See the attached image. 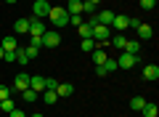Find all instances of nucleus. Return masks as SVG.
Masks as SVG:
<instances>
[{
	"instance_id": "nucleus-7",
	"label": "nucleus",
	"mask_w": 159,
	"mask_h": 117,
	"mask_svg": "<svg viewBox=\"0 0 159 117\" xmlns=\"http://www.w3.org/2000/svg\"><path fill=\"white\" fill-rule=\"evenodd\" d=\"M27 88H29V75L27 72H19L16 77H13V90L21 93V90H27Z\"/></svg>"
},
{
	"instance_id": "nucleus-24",
	"label": "nucleus",
	"mask_w": 159,
	"mask_h": 117,
	"mask_svg": "<svg viewBox=\"0 0 159 117\" xmlns=\"http://www.w3.org/2000/svg\"><path fill=\"white\" fill-rule=\"evenodd\" d=\"M21 96H24V101H27V104H32V101H37V90H32V88H27V90H21Z\"/></svg>"
},
{
	"instance_id": "nucleus-3",
	"label": "nucleus",
	"mask_w": 159,
	"mask_h": 117,
	"mask_svg": "<svg viewBox=\"0 0 159 117\" xmlns=\"http://www.w3.org/2000/svg\"><path fill=\"white\" fill-rule=\"evenodd\" d=\"M109 35H111V29H109V27H103V24H96L90 37L96 40V45H106V43H109Z\"/></svg>"
},
{
	"instance_id": "nucleus-1",
	"label": "nucleus",
	"mask_w": 159,
	"mask_h": 117,
	"mask_svg": "<svg viewBox=\"0 0 159 117\" xmlns=\"http://www.w3.org/2000/svg\"><path fill=\"white\" fill-rule=\"evenodd\" d=\"M48 19H51L53 27H69V13H66V8L51 6V11H48Z\"/></svg>"
},
{
	"instance_id": "nucleus-13",
	"label": "nucleus",
	"mask_w": 159,
	"mask_h": 117,
	"mask_svg": "<svg viewBox=\"0 0 159 117\" xmlns=\"http://www.w3.org/2000/svg\"><path fill=\"white\" fill-rule=\"evenodd\" d=\"M143 77L146 80H159V67L157 64H146L143 67Z\"/></svg>"
},
{
	"instance_id": "nucleus-12",
	"label": "nucleus",
	"mask_w": 159,
	"mask_h": 117,
	"mask_svg": "<svg viewBox=\"0 0 159 117\" xmlns=\"http://www.w3.org/2000/svg\"><path fill=\"white\" fill-rule=\"evenodd\" d=\"M53 90L58 93V99H64V96H72V93H74V85H72V83H58Z\"/></svg>"
},
{
	"instance_id": "nucleus-14",
	"label": "nucleus",
	"mask_w": 159,
	"mask_h": 117,
	"mask_svg": "<svg viewBox=\"0 0 159 117\" xmlns=\"http://www.w3.org/2000/svg\"><path fill=\"white\" fill-rule=\"evenodd\" d=\"M66 13H69V16H82V0H69Z\"/></svg>"
},
{
	"instance_id": "nucleus-28",
	"label": "nucleus",
	"mask_w": 159,
	"mask_h": 117,
	"mask_svg": "<svg viewBox=\"0 0 159 117\" xmlns=\"http://www.w3.org/2000/svg\"><path fill=\"white\" fill-rule=\"evenodd\" d=\"M24 53H27V59H29V61H32V59H37L40 48H34V45H27V48H24Z\"/></svg>"
},
{
	"instance_id": "nucleus-26",
	"label": "nucleus",
	"mask_w": 159,
	"mask_h": 117,
	"mask_svg": "<svg viewBox=\"0 0 159 117\" xmlns=\"http://www.w3.org/2000/svg\"><path fill=\"white\" fill-rule=\"evenodd\" d=\"M80 35H82V40H85V37H90V35H93V27H90V24H88V22H82V24H80Z\"/></svg>"
},
{
	"instance_id": "nucleus-10",
	"label": "nucleus",
	"mask_w": 159,
	"mask_h": 117,
	"mask_svg": "<svg viewBox=\"0 0 159 117\" xmlns=\"http://www.w3.org/2000/svg\"><path fill=\"white\" fill-rule=\"evenodd\" d=\"M96 22H98V24H103V27H111L114 13H111V11H96Z\"/></svg>"
},
{
	"instance_id": "nucleus-4",
	"label": "nucleus",
	"mask_w": 159,
	"mask_h": 117,
	"mask_svg": "<svg viewBox=\"0 0 159 117\" xmlns=\"http://www.w3.org/2000/svg\"><path fill=\"white\" fill-rule=\"evenodd\" d=\"M61 45V35L56 29H45L43 32V48H58Z\"/></svg>"
},
{
	"instance_id": "nucleus-27",
	"label": "nucleus",
	"mask_w": 159,
	"mask_h": 117,
	"mask_svg": "<svg viewBox=\"0 0 159 117\" xmlns=\"http://www.w3.org/2000/svg\"><path fill=\"white\" fill-rule=\"evenodd\" d=\"M109 40H111V45H114V48H119V51L125 48V43H127V37H122V35H117V37H109Z\"/></svg>"
},
{
	"instance_id": "nucleus-17",
	"label": "nucleus",
	"mask_w": 159,
	"mask_h": 117,
	"mask_svg": "<svg viewBox=\"0 0 159 117\" xmlns=\"http://www.w3.org/2000/svg\"><path fill=\"white\" fill-rule=\"evenodd\" d=\"M106 59H109V56H106V53H103V51H101V48H96V51H93V53H90V61H93V64H96V67H101V64H103V61H106Z\"/></svg>"
},
{
	"instance_id": "nucleus-23",
	"label": "nucleus",
	"mask_w": 159,
	"mask_h": 117,
	"mask_svg": "<svg viewBox=\"0 0 159 117\" xmlns=\"http://www.w3.org/2000/svg\"><path fill=\"white\" fill-rule=\"evenodd\" d=\"M122 51H127V53H138V51H141V40H127Z\"/></svg>"
},
{
	"instance_id": "nucleus-5",
	"label": "nucleus",
	"mask_w": 159,
	"mask_h": 117,
	"mask_svg": "<svg viewBox=\"0 0 159 117\" xmlns=\"http://www.w3.org/2000/svg\"><path fill=\"white\" fill-rule=\"evenodd\" d=\"M48 11H51V3H48V0H34V3H32V13H34V19H45Z\"/></svg>"
},
{
	"instance_id": "nucleus-2",
	"label": "nucleus",
	"mask_w": 159,
	"mask_h": 117,
	"mask_svg": "<svg viewBox=\"0 0 159 117\" xmlns=\"http://www.w3.org/2000/svg\"><path fill=\"white\" fill-rule=\"evenodd\" d=\"M138 64V53H127V51H122V53L117 56V67L119 69H133Z\"/></svg>"
},
{
	"instance_id": "nucleus-31",
	"label": "nucleus",
	"mask_w": 159,
	"mask_h": 117,
	"mask_svg": "<svg viewBox=\"0 0 159 117\" xmlns=\"http://www.w3.org/2000/svg\"><path fill=\"white\" fill-rule=\"evenodd\" d=\"M6 99H11V88L8 85H0V101H6Z\"/></svg>"
},
{
	"instance_id": "nucleus-29",
	"label": "nucleus",
	"mask_w": 159,
	"mask_h": 117,
	"mask_svg": "<svg viewBox=\"0 0 159 117\" xmlns=\"http://www.w3.org/2000/svg\"><path fill=\"white\" fill-rule=\"evenodd\" d=\"M16 61H19V64H24V67L29 64V59H27V53H24V48H19V51H16Z\"/></svg>"
},
{
	"instance_id": "nucleus-18",
	"label": "nucleus",
	"mask_w": 159,
	"mask_h": 117,
	"mask_svg": "<svg viewBox=\"0 0 159 117\" xmlns=\"http://www.w3.org/2000/svg\"><path fill=\"white\" fill-rule=\"evenodd\" d=\"M0 48H3V51H19V43H16V37H3Z\"/></svg>"
},
{
	"instance_id": "nucleus-20",
	"label": "nucleus",
	"mask_w": 159,
	"mask_h": 117,
	"mask_svg": "<svg viewBox=\"0 0 159 117\" xmlns=\"http://www.w3.org/2000/svg\"><path fill=\"white\" fill-rule=\"evenodd\" d=\"M80 48L85 51V53H93V51H96L98 45H96V40H93V37H85L82 43H80Z\"/></svg>"
},
{
	"instance_id": "nucleus-16",
	"label": "nucleus",
	"mask_w": 159,
	"mask_h": 117,
	"mask_svg": "<svg viewBox=\"0 0 159 117\" xmlns=\"http://www.w3.org/2000/svg\"><path fill=\"white\" fill-rule=\"evenodd\" d=\"M141 112H143V117H159V109H157V104H154V101H146Z\"/></svg>"
},
{
	"instance_id": "nucleus-22",
	"label": "nucleus",
	"mask_w": 159,
	"mask_h": 117,
	"mask_svg": "<svg viewBox=\"0 0 159 117\" xmlns=\"http://www.w3.org/2000/svg\"><path fill=\"white\" fill-rule=\"evenodd\" d=\"M43 101H45V104H56L58 93H56V90H51V88H45V90H43Z\"/></svg>"
},
{
	"instance_id": "nucleus-36",
	"label": "nucleus",
	"mask_w": 159,
	"mask_h": 117,
	"mask_svg": "<svg viewBox=\"0 0 159 117\" xmlns=\"http://www.w3.org/2000/svg\"><path fill=\"white\" fill-rule=\"evenodd\" d=\"M138 24H141V19H138V16H130V27H133V29H135V27H138Z\"/></svg>"
},
{
	"instance_id": "nucleus-37",
	"label": "nucleus",
	"mask_w": 159,
	"mask_h": 117,
	"mask_svg": "<svg viewBox=\"0 0 159 117\" xmlns=\"http://www.w3.org/2000/svg\"><path fill=\"white\" fill-rule=\"evenodd\" d=\"M29 117H43V115H40V112H34V115H29Z\"/></svg>"
},
{
	"instance_id": "nucleus-34",
	"label": "nucleus",
	"mask_w": 159,
	"mask_h": 117,
	"mask_svg": "<svg viewBox=\"0 0 159 117\" xmlns=\"http://www.w3.org/2000/svg\"><path fill=\"white\" fill-rule=\"evenodd\" d=\"M82 22H85V16H69V24H74V27H80Z\"/></svg>"
},
{
	"instance_id": "nucleus-32",
	"label": "nucleus",
	"mask_w": 159,
	"mask_h": 117,
	"mask_svg": "<svg viewBox=\"0 0 159 117\" xmlns=\"http://www.w3.org/2000/svg\"><path fill=\"white\" fill-rule=\"evenodd\" d=\"M154 6H157V0H141V8H143V11H151Z\"/></svg>"
},
{
	"instance_id": "nucleus-38",
	"label": "nucleus",
	"mask_w": 159,
	"mask_h": 117,
	"mask_svg": "<svg viewBox=\"0 0 159 117\" xmlns=\"http://www.w3.org/2000/svg\"><path fill=\"white\" fill-rule=\"evenodd\" d=\"M6 3H8V6H13V3H16V0H6Z\"/></svg>"
},
{
	"instance_id": "nucleus-39",
	"label": "nucleus",
	"mask_w": 159,
	"mask_h": 117,
	"mask_svg": "<svg viewBox=\"0 0 159 117\" xmlns=\"http://www.w3.org/2000/svg\"><path fill=\"white\" fill-rule=\"evenodd\" d=\"M90 3H96V6H98V3H101V0H90Z\"/></svg>"
},
{
	"instance_id": "nucleus-8",
	"label": "nucleus",
	"mask_w": 159,
	"mask_h": 117,
	"mask_svg": "<svg viewBox=\"0 0 159 117\" xmlns=\"http://www.w3.org/2000/svg\"><path fill=\"white\" fill-rule=\"evenodd\" d=\"M29 88H32V90H37V93H43V90L48 88V77H40V75L29 77Z\"/></svg>"
},
{
	"instance_id": "nucleus-11",
	"label": "nucleus",
	"mask_w": 159,
	"mask_h": 117,
	"mask_svg": "<svg viewBox=\"0 0 159 117\" xmlns=\"http://www.w3.org/2000/svg\"><path fill=\"white\" fill-rule=\"evenodd\" d=\"M13 29H16V35H29V19L27 16L16 19V22H13Z\"/></svg>"
},
{
	"instance_id": "nucleus-35",
	"label": "nucleus",
	"mask_w": 159,
	"mask_h": 117,
	"mask_svg": "<svg viewBox=\"0 0 159 117\" xmlns=\"http://www.w3.org/2000/svg\"><path fill=\"white\" fill-rule=\"evenodd\" d=\"M8 117H27V115H24V112H21V109H19V106H13V109H11V112H8Z\"/></svg>"
},
{
	"instance_id": "nucleus-6",
	"label": "nucleus",
	"mask_w": 159,
	"mask_h": 117,
	"mask_svg": "<svg viewBox=\"0 0 159 117\" xmlns=\"http://www.w3.org/2000/svg\"><path fill=\"white\" fill-rule=\"evenodd\" d=\"M43 32H45L43 19H29V37H43Z\"/></svg>"
},
{
	"instance_id": "nucleus-33",
	"label": "nucleus",
	"mask_w": 159,
	"mask_h": 117,
	"mask_svg": "<svg viewBox=\"0 0 159 117\" xmlns=\"http://www.w3.org/2000/svg\"><path fill=\"white\" fill-rule=\"evenodd\" d=\"M13 106H16V104H13L11 99H6V101H3V109H0V112H6V115H8V112H11Z\"/></svg>"
},
{
	"instance_id": "nucleus-9",
	"label": "nucleus",
	"mask_w": 159,
	"mask_h": 117,
	"mask_svg": "<svg viewBox=\"0 0 159 117\" xmlns=\"http://www.w3.org/2000/svg\"><path fill=\"white\" fill-rule=\"evenodd\" d=\"M111 27L117 29V32L127 29V27H130V16H119V13H114V22H111Z\"/></svg>"
},
{
	"instance_id": "nucleus-21",
	"label": "nucleus",
	"mask_w": 159,
	"mask_h": 117,
	"mask_svg": "<svg viewBox=\"0 0 159 117\" xmlns=\"http://www.w3.org/2000/svg\"><path fill=\"white\" fill-rule=\"evenodd\" d=\"M101 67H103V72H106V75H114V72L119 69V67H117V59H106Z\"/></svg>"
},
{
	"instance_id": "nucleus-41",
	"label": "nucleus",
	"mask_w": 159,
	"mask_h": 117,
	"mask_svg": "<svg viewBox=\"0 0 159 117\" xmlns=\"http://www.w3.org/2000/svg\"><path fill=\"white\" fill-rule=\"evenodd\" d=\"M0 109H3V101H0Z\"/></svg>"
},
{
	"instance_id": "nucleus-40",
	"label": "nucleus",
	"mask_w": 159,
	"mask_h": 117,
	"mask_svg": "<svg viewBox=\"0 0 159 117\" xmlns=\"http://www.w3.org/2000/svg\"><path fill=\"white\" fill-rule=\"evenodd\" d=\"M0 59H3V48H0Z\"/></svg>"
},
{
	"instance_id": "nucleus-25",
	"label": "nucleus",
	"mask_w": 159,
	"mask_h": 117,
	"mask_svg": "<svg viewBox=\"0 0 159 117\" xmlns=\"http://www.w3.org/2000/svg\"><path fill=\"white\" fill-rule=\"evenodd\" d=\"M143 104H146V99H143V96H133V99H130V106H133L135 112H141Z\"/></svg>"
},
{
	"instance_id": "nucleus-19",
	"label": "nucleus",
	"mask_w": 159,
	"mask_h": 117,
	"mask_svg": "<svg viewBox=\"0 0 159 117\" xmlns=\"http://www.w3.org/2000/svg\"><path fill=\"white\" fill-rule=\"evenodd\" d=\"M96 11H98L96 3H90V0H82V13H85V16H96Z\"/></svg>"
},
{
	"instance_id": "nucleus-30",
	"label": "nucleus",
	"mask_w": 159,
	"mask_h": 117,
	"mask_svg": "<svg viewBox=\"0 0 159 117\" xmlns=\"http://www.w3.org/2000/svg\"><path fill=\"white\" fill-rule=\"evenodd\" d=\"M3 61H6V64L16 61V51H3Z\"/></svg>"
},
{
	"instance_id": "nucleus-15",
	"label": "nucleus",
	"mask_w": 159,
	"mask_h": 117,
	"mask_svg": "<svg viewBox=\"0 0 159 117\" xmlns=\"http://www.w3.org/2000/svg\"><path fill=\"white\" fill-rule=\"evenodd\" d=\"M135 32H138V37H141V40H148V37H151V35H154V29L151 27H148V24H138V27H135Z\"/></svg>"
}]
</instances>
